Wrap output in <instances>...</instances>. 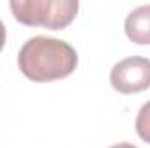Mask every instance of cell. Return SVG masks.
Returning a JSON list of instances; mask_svg holds the SVG:
<instances>
[{
  "label": "cell",
  "instance_id": "cell-5",
  "mask_svg": "<svg viewBox=\"0 0 150 148\" xmlns=\"http://www.w3.org/2000/svg\"><path fill=\"white\" fill-rule=\"evenodd\" d=\"M136 132L143 141L150 143V101H147L136 115Z\"/></svg>",
  "mask_w": 150,
  "mask_h": 148
},
{
  "label": "cell",
  "instance_id": "cell-2",
  "mask_svg": "<svg viewBox=\"0 0 150 148\" xmlns=\"http://www.w3.org/2000/svg\"><path fill=\"white\" fill-rule=\"evenodd\" d=\"M14 18L26 26H42L49 30L67 28L77 16V0H12Z\"/></svg>",
  "mask_w": 150,
  "mask_h": 148
},
{
  "label": "cell",
  "instance_id": "cell-3",
  "mask_svg": "<svg viewBox=\"0 0 150 148\" xmlns=\"http://www.w3.org/2000/svg\"><path fill=\"white\" fill-rule=\"evenodd\" d=\"M110 84L120 94H136L150 87V59L131 56L119 61L110 72Z\"/></svg>",
  "mask_w": 150,
  "mask_h": 148
},
{
  "label": "cell",
  "instance_id": "cell-6",
  "mask_svg": "<svg viewBox=\"0 0 150 148\" xmlns=\"http://www.w3.org/2000/svg\"><path fill=\"white\" fill-rule=\"evenodd\" d=\"M5 38H7L5 26H4V23L0 21V51H2V49H4V45H5Z\"/></svg>",
  "mask_w": 150,
  "mask_h": 148
},
{
  "label": "cell",
  "instance_id": "cell-7",
  "mask_svg": "<svg viewBox=\"0 0 150 148\" xmlns=\"http://www.w3.org/2000/svg\"><path fill=\"white\" fill-rule=\"evenodd\" d=\"M110 148H138L134 147V145H131V143H117V145H113V147Z\"/></svg>",
  "mask_w": 150,
  "mask_h": 148
},
{
  "label": "cell",
  "instance_id": "cell-1",
  "mask_svg": "<svg viewBox=\"0 0 150 148\" xmlns=\"http://www.w3.org/2000/svg\"><path fill=\"white\" fill-rule=\"evenodd\" d=\"M79 63L75 49L65 40L51 37H32L18 54L21 73L33 82L59 80L74 73Z\"/></svg>",
  "mask_w": 150,
  "mask_h": 148
},
{
  "label": "cell",
  "instance_id": "cell-4",
  "mask_svg": "<svg viewBox=\"0 0 150 148\" xmlns=\"http://www.w3.org/2000/svg\"><path fill=\"white\" fill-rule=\"evenodd\" d=\"M124 30L131 42L138 45L150 44V4L140 5L127 14Z\"/></svg>",
  "mask_w": 150,
  "mask_h": 148
}]
</instances>
